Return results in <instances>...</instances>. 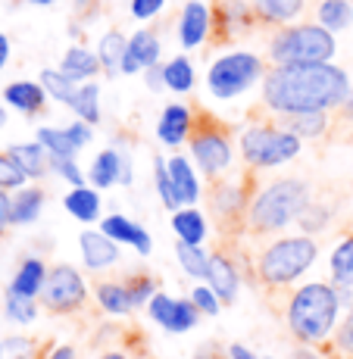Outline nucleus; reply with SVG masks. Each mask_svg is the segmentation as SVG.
<instances>
[{
	"instance_id": "nucleus-23",
	"label": "nucleus",
	"mask_w": 353,
	"mask_h": 359,
	"mask_svg": "<svg viewBox=\"0 0 353 359\" xmlns=\"http://www.w3.org/2000/svg\"><path fill=\"white\" fill-rule=\"evenodd\" d=\"M44 281H47V266L41 262L38 257H29L19 266V272L13 275L10 281V291L22 294V297H41V291H44Z\"/></svg>"
},
{
	"instance_id": "nucleus-17",
	"label": "nucleus",
	"mask_w": 353,
	"mask_h": 359,
	"mask_svg": "<svg viewBox=\"0 0 353 359\" xmlns=\"http://www.w3.org/2000/svg\"><path fill=\"white\" fill-rule=\"evenodd\" d=\"M91 182L97 188H113V184H131L128 160H122L116 150H100L91 163Z\"/></svg>"
},
{
	"instance_id": "nucleus-35",
	"label": "nucleus",
	"mask_w": 353,
	"mask_h": 359,
	"mask_svg": "<svg viewBox=\"0 0 353 359\" xmlns=\"http://www.w3.org/2000/svg\"><path fill=\"white\" fill-rule=\"evenodd\" d=\"M128 53L141 63V69H150L160 63V41L150 32H135L128 41Z\"/></svg>"
},
{
	"instance_id": "nucleus-40",
	"label": "nucleus",
	"mask_w": 353,
	"mask_h": 359,
	"mask_svg": "<svg viewBox=\"0 0 353 359\" xmlns=\"http://www.w3.org/2000/svg\"><path fill=\"white\" fill-rule=\"evenodd\" d=\"M25 182H29V175L10 160V154H0V188L19 191V188H25Z\"/></svg>"
},
{
	"instance_id": "nucleus-31",
	"label": "nucleus",
	"mask_w": 353,
	"mask_h": 359,
	"mask_svg": "<svg viewBox=\"0 0 353 359\" xmlns=\"http://www.w3.org/2000/svg\"><path fill=\"white\" fill-rule=\"evenodd\" d=\"M175 257L182 262V269L191 278H206L210 275V253L200 244H188V241H178L175 244Z\"/></svg>"
},
{
	"instance_id": "nucleus-9",
	"label": "nucleus",
	"mask_w": 353,
	"mask_h": 359,
	"mask_svg": "<svg viewBox=\"0 0 353 359\" xmlns=\"http://www.w3.org/2000/svg\"><path fill=\"white\" fill-rule=\"evenodd\" d=\"M88 303L85 278L72 266H53L47 272L44 291H41V306L53 316H75Z\"/></svg>"
},
{
	"instance_id": "nucleus-52",
	"label": "nucleus",
	"mask_w": 353,
	"mask_h": 359,
	"mask_svg": "<svg viewBox=\"0 0 353 359\" xmlns=\"http://www.w3.org/2000/svg\"><path fill=\"white\" fill-rule=\"evenodd\" d=\"M6 60H10V41H6V34H0V69L6 66Z\"/></svg>"
},
{
	"instance_id": "nucleus-21",
	"label": "nucleus",
	"mask_w": 353,
	"mask_h": 359,
	"mask_svg": "<svg viewBox=\"0 0 353 359\" xmlns=\"http://www.w3.org/2000/svg\"><path fill=\"white\" fill-rule=\"evenodd\" d=\"M6 154L29 178H44L51 169V154L44 150V144H13Z\"/></svg>"
},
{
	"instance_id": "nucleus-45",
	"label": "nucleus",
	"mask_w": 353,
	"mask_h": 359,
	"mask_svg": "<svg viewBox=\"0 0 353 359\" xmlns=\"http://www.w3.org/2000/svg\"><path fill=\"white\" fill-rule=\"evenodd\" d=\"M51 169H57V175H63L72 188H81V172H79V165H75V160H53L51 156Z\"/></svg>"
},
{
	"instance_id": "nucleus-37",
	"label": "nucleus",
	"mask_w": 353,
	"mask_h": 359,
	"mask_svg": "<svg viewBox=\"0 0 353 359\" xmlns=\"http://www.w3.org/2000/svg\"><path fill=\"white\" fill-rule=\"evenodd\" d=\"M4 309H6V316H10L13 322H19V325H29V322L38 319V303H34L32 297H22L16 291H6Z\"/></svg>"
},
{
	"instance_id": "nucleus-7",
	"label": "nucleus",
	"mask_w": 353,
	"mask_h": 359,
	"mask_svg": "<svg viewBox=\"0 0 353 359\" xmlns=\"http://www.w3.org/2000/svg\"><path fill=\"white\" fill-rule=\"evenodd\" d=\"M300 154V137L279 126H253L241 135V156L251 169H272Z\"/></svg>"
},
{
	"instance_id": "nucleus-49",
	"label": "nucleus",
	"mask_w": 353,
	"mask_h": 359,
	"mask_svg": "<svg viewBox=\"0 0 353 359\" xmlns=\"http://www.w3.org/2000/svg\"><path fill=\"white\" fill-rule=\"evenodd\" d=\"M138 69H141V63H138L135 57H131V53L126 50V57H122V66H119V72H126V75H135Z\"/></svg>"
},
{
	"instance_id": "nucleus-29",
	"label": "nucleus",
	"mask_w": 353,
	"mask_h": 359,
	"mask_svg": "<svg viewBox=\"0 0 353 359\" xmlns=\"http://www.w3.org/2000/svg\"><path fill=\"white\" fill-rule=\"evenodd\" d=\"M63 203H66V210L72 212L79 222H85V225L94 222V219L100 216V197H97L91 188H85V184H81V188H72V191H69Z\"/></svg>"
},
{
	"instance_id": "nucleus-16",
	"label": "nucleus",
	"mask_w": 353,
	"mask_h": 359,
	"mask_svg": "<svg viewBox=\"0 0 353 359\" xmlns=\"http://www.w3.org/2000/svg\"><path fill=\"white\" fill-rule=\"evenodd\" d=\"M100 231L107 234V238H113L116 244H131L138 253H141V257H147V253L154 250L150 231L141 229V225L131 222V219H126V216H109V219H103Z\"/></svg>"
},
{
	"instance_id": "nucleus-46",
	"label": "nucleus",
	"mask_w": 353,
	"mask_h": 359,
	"mask_svg": "<svg viewBox=\"0 0 353 359\" xmlns=\"http://www.w3.org/2000/svg\"><path fill=\"white\" fill-rule=\"evenodd\" d=\"M166 0H131V16L135 19H150L163 10Z\"/></svg>"
},
{
	"instance_id": "nucleus-6",
	"label": "nucleus",
	"mask_w": 353,
	"mask_h": 359,
	"mask_svg": "<svg viewBox=\"0 0 353 359\" xmlns=\"http://www.w3.org/2000/svg\"><path fill=\"white\" fill-rule=\"evenodd\" d=\"M188 144H191L194 163L204 169V175L210 178V182H216V178H222L228 172V165H232V137H228V128L216 116L200 109V113L194 116Z\"/></svg>"
},
{
	"instance_id": "nucleus-19",
	"label": "nucleus",
	"mask_w": 353,
	"mask_h": 359,
	"mask_svg": "<svg viewBox=\"0 0 353 359\" xmlns=\"http://www.w3.org/2000/svg\"><path fill=\"white\" fill-rule=\"evenodd\" d=\"M4 100L10 103L13 109H19V113L38 116L47 103V91L41 81H13V85H6Z\"/></svg>"
},
{
	"instance_id": "nucleus-24",
	"label": "nucleus",
	"mask_w": 353,
	"mask_h": 359,
	"mask_svg": "<svg viewBox=\"0 0 353 359\" xmlns=\"http://www.w3.org/2000/svg\"><path fill=\"white\" fill-rule=\"evenodd\" d=\"M60 72H63L66 79H72V81H88V79H94V75L100 72V57L91 53V50H85V47H69Z\"/></svg>"
},
{
	"instance_id": "nucleus-48",
	"label": "nucleus",
	"mask_w": 353,
	"mask_h": 359,
	"mask_svg": "<svg viewBox=\"0 0 353 359\" xmlns=\"http://www.w3.org/2000/svg\"><path fill=\"white\" fill-rule=\"evenodd\" d=\"M10 210H13V200H10V194H6L4 188H0V229L10 225Z\"/></svg>"
},
{
	"instance_id": "nucleus-42",
	"label": "nucleus",
	"mask_w": 353,
	"mask_h": 359,
	"mask_svg": "<svg viewBox=\"0 0 353 359\" xmlns=\"http://www.w3.org/2000/svg\"><path fill=\"white\" fill-rule=\"evenodd\" d=\"M300 229H303V234H316V231H322L325 225H328V210L325 206H319V203H309L307 210L300 212Z\"/></svg>"
},
{
	"instance_id": "nucleus-53",
	"label": "nucleus",
	"mask_w": 353,
	"mask_h": 359,
	"mask_svg": "<svg viewBox=\"0 0 353 359\" xmlns=\"http://www.w3.org/2000/svg\"><path fill=\"white\" fill-rule=\"evenodd\" d=\"M341 119H353V88H350L347 100H344V107H341Z\"/></svg>"
},
{
	"instance_id": "nucleus-13",
	"label": "nucleus",
	"mask_w": 353,
	"mask_h": 359,
	"mask_svg": "<svg viewBox=\"0 0 353 359\" xmlns=\"http://www.w3.org/2000/svg\"><path fill=\"white\" fill-rule=\"evenodd\" d=\"M331 287L341 306H353V238H344L331 253Z\"/></svg>"
},
{
	"instance_id": "nucleus-10",
	"label": "nucleus",
	"mask_w": 353,
	"mask_h": 359,
	"mask_svg": "<svg viewBox=\"0 0 353 359\" xmlns=\"http://www.w3.org/2000/svg\"><path fill=\"white\" fill-rule=\"evenodd\" d=\"M38 144H44V150L53 160H75L85 144H91V126L88 122H72L69 128H41Z\"/></svg>"
},
{
	"instance_id": "nucleus-22",
	"label": "nucleus",
	"mask_w": 353,
	"mask_h": 359,
	"mask_svg": "<svg viewBox=\"0 0 353 359\" xmlns=\"http://www.w3.org/2000/svg\"><path fill=\"white\" fill-rule=\"evenodd\" d=\"M253 13L260 22L266 25H285L291 19H297L307 6V0H251Z\"/></svg>"
},
{
	"instance_id": "nucleus-20",
	"label": "nucleus",
	"mask_w": 353,
	"mask_h": 359,
	"mask_svg": "<svg viewBox=\"0 0 353 359\" xmlns=\"http://www.w3.org/2000/svg\"><path fill=\"white\" fill-rule=\"evenodd\" d=\"M169 178H172V188H175V197L178 203L185 206H194L200 200V184H197V175H194L191 163L185 156H169Z\"/></svg>"
},
{
	"instance_id": "nucleus-43",
	"label": "nucleus",
	"mask_w": 353,
	"mask_h": 359,
	"mask_svg": "<svg viewBox=\"0 0 353 359\" xmlns=\"http://www.w3.org/2000/svg\"><path fill=\"white\" fill-rule=\"evenodd\" d=\"M191 300H194V306H197L204 316H219V309H222V300H219L216 291H213V287H206V285L194 287Z\"/></svg>"
},
{
	"instance_id": "nucleus-50",
	"label": "nucleus",
	"mask_w": 353,
	"mask_h": 359,
	"mask_svg": "<svg viewBox=\"0 0 353 359\" xmlns=\"http://www.w3.org/2000/svg\"><path fill=\"white\" fill-rule=\"evenodd\" d=\"M228 359H257V356L247 347H241V344H232V347H228Z\"/></svg>"
},
{
	"instance_id": "nucleus-51",
	"label": "nucleus",
	"mask_w": 353,
	"mask_h": 359,
	"mask_svg": "<svg viewBox=\"0 0 353 359\" xmlns=\"http://www.w3.org/2000/svg\"><path fill=\"white\" fill-rule=\"evenodd\" d=\"M47 359H75V350L69 347V344H63V347H57Z\"/></svg>"
},
{
	"instance_id": "nucleus-2",
	"label": "nucleus",
	"mask_w": 353,
	"mask_h": 359,
	"mask_svg": "<svg viewBox=\"0 0 353 359\" xmlns=\"http://www.w3.org/2000/svg\"><path fill=\"white\" fill-rule=\"evenodd\" d=\"M309 206V188L300 178H275L266 188L257 191V197L251 200V210H247L244 229L251 238H266L281 229H288L291 222L300 219V212Z\"/></svg>"
},
{
	"instance_id": "nucleus-30",
	"label": "nucleus",
	"mask_w": 353,
	"mask_h": 359,
	"mask_svg": "<svg viewBox=\"0 0 353 359\" xmlns=\"http://www.w3.org/2000/svg\"><path fill=\"white\" fill-rule=\"evenodd\" d=\"M126 50H128V41H126V34L122 32H107L100 38V47H97V57H100V66L107 69L109 75H116L119 72V66H122V57H126Z\"/></svg>"
},
{
	"instance_id": "nucleus-34",
	"label": "nucleus",
	"mask_w": 353,
	"mask_h": 359,
	"mask_svg": "<svg viewBox=\"0 0 353 359\" xmlns=\"http://www.w3.org/2000/svg\"><path fill=\"white\" fill-rule=\"evenodd\" d=\"M41 85H44V91L51 94L53 100L66 103V107H72V103H75V94H79L75 81L66 79L60 69H44V72H41Z\"/></svg>"
},
{
	"instance_id": "nucleus-55",
	"label": "nucleus",
	"mask_w": 353,
	"mask_h": 359,
	"mask_svg": "<svg viewBox=\"0 0 353 359\" xmlns=\"http://www.w3.org/2000/svg\"><path fill=\"white\" fill-rule=\"evenodd\" d=\"M100 359H128V356L126 353H116V350H113V353H103Z\"/></svg>"
},
{
	"instance_id": "nucleus-33",
	"label": "nucleus",
	"mask_w": 353,
	"mask_h": 359,
	"mask_svg": "<svg viewBox=\"0 0 353 359\" xmlns=\"http://www.w3.org/2000/svg\"><path fill=\"white\" fill-rule=\"evenodd\" d=\"M163 79H166V88L175 94H188L194 88V66L188 57H175L163 66Z\"/></svg>"
},
{
	"instance_id": "nucleus-25",
	"label": "nucleus",
	"mask_w": 353,
	"mask_h": 359,
	"mask_svg": "<svg viewBox=\"0 0 353 359\" xmlns=\"http://www.w3.org/2000/svg\"><path fill=\"white\" fill-rule=\"evenodd\" d=\"M44 191L41 188H19V194L13 197L10 210V225H32L38 222L41 210H44Z\"/></svg>"
},
{
	"instance_id": "nucleus-54",
	"label": "nucleus",
	"mask_w": 353,
	"mask_h": 359,
	"mask_svg": "<svg viewBox=\"0 0 353 359\" xmlns=\"http://www.w3.org/2000/svg\"><path fill=\"white\" fill-rule=\"evenodd\" d=\"M194 359H222V356H219V353H216V350H213V347H206V350H200V353L194 356Z\"/></svg>"
},
{
	"instance_id": "nucleus-11",
	"label": "nucleus",
	"mask_w": 353,
	"mask_h": 359,
	"mask_svg": "<svg viewBox=\"0 0 353 359\" xmlns=\"http://www.w3.org/2000/svg\"><path fill=\"white\" fill-rule=\"evenodd\" d=\"M210 210L219 216V222H244L247 210H251V191L244 188V182H234V184H222L216 178L210 191Z\"/></svg>"
},
{
	"instance_id": "nucleus-56",
	"label": "nucleus",
	"mask_w": 353,
	"mask_h": 359,
	"mask_svg": "<svg viewBox=\"0 0 353 359\" xmlns=\"http://www.w3.org/2000/svg\"><path fill=\"white\" fill-rule=\"evenodd\" d=\"M32 4H38V6H47V4H53V0H32Z\"/></svg>"
},
{
	"instance_id": "nucleus-8",
	"label": "nucleus",
	"mask_w": 353,
	"mask_h": 359,
	"mask_svg": "<svg viewBox=\"0 0 353 359\" xmlns=\"http://www.w3.org/2000/svg\"><path fill=\"white\" fill-rule=\"evenodd\" d=\"M262 79V60L253 57V53H225L216 63L210 66V75H206V85L216 94L219 100H232L238 94H244L251 85H257Z\"/></svg>"
},
{
	"instance_id": "nucleus-59",
	"label": "nucleus",
	"mask_w": 353,
	"mask_h": 359,
	"mask_svg": "<svg viewBox=\"0 0 353 359\" xmlns=\"http://www.w3.org/2000/svg\"><path fill=\"white\" fill-rule=\"evenodd\" d=\"M350 4H353V0H350Z\"/></svg>"
},
{
	"instance_id": "nucleus-44",
	"label": "nucleus",
	"mask_w": 353,
	"mask_h": 359,
	"mask_svg": "<svg viewBox=\"0 0 353 359\" xmlns=\"http://www.w3.org/2000/svg\"><path fill=\"white\" fill-rule=\"evenodd\" d=\"M335 344H338V350H341V353L353 356V306L347 309V316L341 319V325L335 328Z\"/></svg>"
},
{
	"instance_id": "nucleus-39",
	"label": "nucleus",
	"mask_w": 353,
	"mask_h": 359,
	"mask_svg": "<svg viewBox=\"0 0 353 359\" xmlns=\"http://www.w3.org/2000/svg\"><path fill=\"white\" fill-rule=\"evenodd\" d=\"M154 165H156V169H154V178H156V191H160V200H163V206H166V210H169V212H175V210H178V206H182V203H178V197H175V188H172V178H169V163H166L163 156H156V160H154Z\"/></svg>"
},
{
	"instance_id": "nucleus-47",
	"label": "nucleus",
	"mask_w": 353,
	"mask_h": 359,
	"mask_svg": "<svg viewBox=\"0 0 353 359\" xmlns=\"http://www.w3.org/2000/svg\"><path fill=\"white\" fill-rule=\"evenodd\" d=\"M147 88L150 91H160V88H166V79H163V66H150L147 69Z\"/></svg>"
},
{
	"instance_id": "nucleus-3",
	"label": "nucleus",
	"mask_w": 353,
	"mask_h": 359,
	"mask_svg": "<svg viewBox=\"0 0 353 359\" xmlns=\"http://www.w3.org/2000/svg\"><path fill=\"white\" fill-rule=\"evenodd\" d=\"M338 313H341L338 291L325 281H313L291 294L285 322L300 344H319L338 328Z\"/></svg>"
},
{
	"instance_id": "nucleus-58",
	"label": "nucleus",
	"mask_w": 353,
	"mask_h": 359,
	"mask_svg": "<svg viewBox=\"0 0 353 359\" xmlns=\"http://www.w3.org/2000/svg\"><path fill=\"white\" fill-rule=\"evenodd\" d=\"M269 359H272V356H269Z\"/></svg>"
},
{
	"instance_id": "nucleus-57",
	"label": "nucleus",
	"mask_w": 353,
	"mask_h": 359,
	"mask_svg": "<svg viewBox=\"0 0 353 359\" xmlns=\"http://www.w3.org/2000/svg\"><path fill=\"white\" fill-rule=\"evenodd\" d=\"M4 122H6V113H4V109H0V128H4Z\"/></svg>"
},
{
	"instance_id": "nucleus-15",
	"label": "nucleus",
	"mask_w": 353,
	"mask_h": 359,
	"mask_svg": "<svg viewBox=\"0 0 353 359\" xmlns=\"http://www.w3.org/2000/svg\"><path fill=\"white\" fill-rule=\"evenodd\" d=\"M191 126H194V113L185 103H169L160 116V126H156V135L166 147H178V144L188 141L191 135Z\"/></svg>"
},
{
	"instance_id": "nucleus-27",
	"label": "nucleus",
	"mask_w": 353,
	"mask_h": 359,
	"mask_svg": "<svg viewBox=\"0 0 353 359\" xmlns=\"http://www.w3.org/2000/svg\"><path fill=\"white\" fill-rule=\"evenodd\" d=\"M279 128L291 131L297 137H319L328 131V113H291L279 116Z\"/></svg>"
},
{
	"instance_id": "nucleus-32",
	"label": "nucleus",
	"mask_w": 353,
	"mask_h": 359,
	"mask_svg": "<svg viewBox=\"0 0 353 359\" xmlns=\"http://www.w3.org/2000/svg\"><path fill=\"white\" fill-rule=\"evenodd\" d=\"M316 16H319V25L328 32H341L350 25L353 19V4L350 0H322L319 10H316Z\"/></svg>"
},
{
	"instance_id": "nucleus-1",
	"label": "nucleus",
	"mask_w": 353,
	"mask_h": 359,
	"mask_svg": "<svg viewBox=\"0 0 353 359\" xmlns=\"http://www.w3.org/2000/svg\"><path fill=\"white\" fill-rule=\"evenodd\" d=\"M350 94V79L335 63L275 66L262 75V103L275 116L328 113L341 109Z\"/></svg>"
},
{
	"instance_id": "nucleus-12",
	"label": "nucleus",
	"mask_w": 353,
	"mask_h": 359,
	"mask_svg": "<svg viewBox=\"0 0 353 359\" xmlns=\"http://www.w3.org/2000/svg\"><path fill=\"white\" fill-rule=\"evenodd\" d=\"M206 281H210V287L216 291V297L225 306L238 300L241 275H238V262L228 257V253H222V250L210 253V275H206Z\"/></svg>"
},
{
	"instance_id": "nucleus-41",
	"label": "nucleus",
	"mask_w": 353,
	"mask_h": 359,
	"mask_svg": "<svg viewBox=\"0 0 353 359\" xmlns=\"http://www.w3.org/2000/svg\"><path fill=\"white\" fill-rule=\"evenodd\" d=\"M0 359H34V341L6 337V341H0Z\"/></svg>"
},
{
	"instance_id": "nucleus-26",
	"label": "nucleus",
	"mask_w": 353,
	"mask_h": 359,
	"mask_svg": "<svg viewBox=\"0 0 353 359\" xmlns=\"http://www.w3.org/2000/svg\"><path fill=\"white\" fill-rule=\"evenodd\" d=\"M172 229H175L178 241H188V244H204L206 238V216L194 206L172 212Z\"/></svg>"
},
{
	"instance_id": "nucleus-5",
	"label": "nucleus",
	"mask_w": 353,
	"mask_h": 359,
	"mask_svg": "<svg viewBox=\"0 0 353 359\" xmlns=\"http://www.w3.org/2000/svg\"><path fill=\"white\" fill-rule=\"evenodd\" d=\"M335 50V32L322 29V25H288L269 41V57L275 66L328 63Z\"/></svg>"
},
{
	"instance_id": "nucleus-28",
	"label": "nucleus",
	"mask_w": 353,
	"mask_h": 359,
	"mask_svg": "<svg viewBox=\"0 0 353 359\" xmlns=\"http://www.w3.org/2000/svg\"><path fill=\"white\" fill-rule=\"evenodd\" d=\"M94 300H97V306L107 309L109 316H128L131 309H135L122 281H100V285L94 287Z\"/></svg>"
},
{
	"instance_id": "nucleus-38",
	"label": "nucleus",
	"mask_w": 353,
	"mask_h": 359,
	"mask_svg": "<svg viewBox=\"0 0 353 359\" xmlns=\"http://www.w3.org/2000/svg\"><path fill=\"white\" fill-rule=\"evenodd\" d=\"M122 285H126V291H128L131 306H144V303H150V297L156 294V281L150 272H131Z\"/></svg>"
},
{
	"instance_id": "nucleus-14",
	"label": "nucleus",
	"mask_w": 353,
	"mask_h": 359,
	"mask_svg": "<svg viewBox=\"0 0 353 359\" xmlns=\"http://www.w3.org/2000/svg\"><path fill=\"white\" fill-rule=\"evenodd\" d=\"M210 6L200 4V0H191V4H185L182 10V22H178V41H182V47H200L206 41V34H210Z\"/></svg>"
},
{
	"instance_id": "nucleus-18",
	"label": "nucleus",
	"mask_w": 353,
	"mask_h": 359,
	"mask_svg": "<svg viewBox=\"0 0 353 359\" xmlns=\"http://www.w3.org/2000/svg\"><path fill=\"white\" fill-rule=\"evenodd\" d=\"M81 257H85L88 269L103 272V269H109L113 262H119V247L103 231H85L81 234Z\"/></svg>"
},
{
	"instance_id": "nucleus-36",
	"label": "nucleus",
	"mask_w": 353,
	"mask_h": 359,
	"mask_svg": "<svg viewBox=\"0 0 353 359\" xmlns=\"http://www.w3.org/2000/svg\"><path fill=\"white\" fill-rule=\"evenodd\" d=\"M72 109L81 122H88V126L100 122V85H81L79 94H75Z\"/></svg>"
},
{
	"instance_id": "nucleus-4",
	"label": "nucleus",
	"mask_w": 353,
	"mask_h": 359,
	"mask_svg": "<svg viewBox=\"0 0 353 359\" xmlns=\"http://www.w3.org/2000/svg\"><path fill=\"white\" fill-rule=\"evenodd\" d=\"M316 257H319V244L309 234L279 238L260 250L257 262H253V278L262 287H285L300 278L303 272H309Z\"/></svg>"
}]
</instances>
